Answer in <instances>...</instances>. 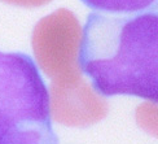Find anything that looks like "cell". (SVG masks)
<instances>
[{"label": "cell", "mask_w": 158, "mask_h": 144, "mask_svg": "<svg viewBox=\"0 0 158 144\" xmlns=\"http://www.w3.org/2000/svg\"><path fill=\"white\" fill-rule=\"evenodd\" d=\"M97 95H127L158 104V12L87 16L79 51Z\"/></svg>", "instance_id": "obj_1"}, {"label": "cell", "mask_w": 158, "mask_h": 144, "mask_svg": "<svg viewBox=\"0 0 158 144\" xmlns=\"http://www.w3.org/2000/svg\"><path fill=\"white\" fill-rule=\"evenodd\" d=\"M81 42V25L68 9L42 18L31 38L38 65L51 79L52 118L73 127L91 126L108 113L106 101L82 77Z\"/></svg>", "instance_id": "obj_2"}, {"label": "cell", "mask_w": 158, "mask_h": 144, "mask_svg": "<svg viewBox=\"0 0 158 144\" xmlns=\"http://www.w3.org/2000/svg\"><path fill=\"white\" fill-rule=\"evenodd\" d=\"M0 144H58L49 91L21 52L0 51Z\"/></svg>", "instance_id": "obj_3"}, {"label": "cell", "mask_w": 158, "mask_h": 144, "mask_svg": "<svg viewBox=\"0 0 158 144\" xmlns=\"http://www.w3.org/2000/svg\"><path fill=\"white\" fill-rule=\"evenodd\" d=\"M92 11L106 15H140L158 12V0H81Z\"/></svg>", "instance_id": "obj_4"}, {"label": "cell", "mask_w": 158, "mask_h": 144, "mask_svg": "<svg viewBox=\"0 0 158 144\" xmlns=\"http://www.w3.org/2000/svg\"><path fill=\"white\" fill-rule=\"evenodd\" d=\"M136 122L144 131L158 138V104L144 103L137 107Z\"/></svg>", "instance_id": "obj_5"}, {"label": "cell", "mask_w": 158, "mask_h": 144, "mask_svg": "<svg viewBox=\"0 0 158 144\" xmlns=\"http://www.w3.org/2000/svg\"><path fill=\"white\" fill-rule=\"evenodd\" d=\"M3 3L16 5V6H23V8H36L51 3L52 0H0Z\"/></svg>", "instance_id": "obj_6"}]
</instances>
